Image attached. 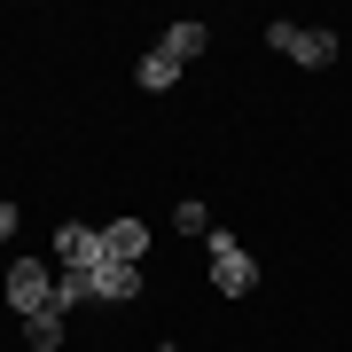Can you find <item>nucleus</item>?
I'll return each mask as SVG.
<instances>
[{
	"label": "nucleus",
	"mask_w": 352,
	"mask_h": 352,
	"mask_svg": "<svg viewBox=\"0 0 352 352\" xmlns=\"http://www.w3.org/2000/svg\"><path fill=\"white\" fill-rule=\"evenodd\" d=\"M133 87H149V94L180 87V63H173V55H164V47H149V55H141V71H133Z\"/></svg>",
	"instance_id": "9d476101"
},
{
	"label": "nucleus",
	"mask_w": 352,
	"mask_h": 352,
	"mask_svg": "<svg viewBox=\"0 0 352 352\" xmlns=\"http://www.w3.org/2000/svg\"><path fill=\"white\" fill-rule=\"evenodd\" d=\"M173 227H180V235H212V204H204V196L173 204Z\"/></svg>",
	"instance_id": "9b49d317"
},
{
	"label": "nucleus",
	"mask_w": 352,
	"mask_h": 352,
	"mask_svg": "<svg viewBox=\"0 0 352 352\" xmlns=\"http://www.w3.org/2000/svg\"><path fill=\"white\" fill-rule=\"evenodd\" d=\"M157 352H180V344H157Z\"/></svg>",
	"instance_id": "ddd939ff"
},
{
	"label": "nucleus",
	"mask_w": 352,
	"mask_h": 352,
	"mask_svg": "<svg viewBox=\"0 0 352 352\" xmlns=\"http://www.w3.org/2000/svg\"><path fill=\"white\" fill-rule=\"evenodd\" d=\"M212 282L227 289V298H251V289H258V258L243 251L235 235H212Z\"/></svg>",
	"instance_id": "7ed1b4c3"
},
{
	"label": "nucleus",
	"mask_w": 352,
	"mask_h": 352,
	"mask_svg": "<svg viewBox=\"0 0 352 352\" xmlns=\"http://www.w3.org/2000/svg\"><path fill=\"white\" fill-rule=\"evenodd\" d=\"M204 47H212V24H196V16H180V24H164V55H173L180 71H188V63H196Z\"/></svg>",
	"instance_id": "39448f33"
},
{
	"label": "nucleus",
	"mask_w": 352,
	"mask_h": 352,
	"mask_svg": "<svg viewBox=\"0 0 352 352\" xmlns=\"http://www.w3.org/2000/svg\"><path fill=\"white\" fill-rule=\"evenodd\" d=\"M94 298H102V305H126V298H141V266L102 258V266H94Z\"/></svg>",
	"instance_id": "0eeeda50"
},
{
	"label": "nucleus",
	"mask_w": 352,
	"mask_h": 352,
	"mask_svg": "<svg viewBox=\"0 0 352 352\" xmlns=\"http://www.w3.org/2000/svg\"><path fill=\"white\" fill-rule=\"evenodd\" d=\"M8 305H16V314H47V305H55V266H39V258H16L8 266Z\"/></svg>",
	"instance_id": "f03ea898"
},
{
	"label": "nucleus",
	"mask_w": 352,
	"mask_h": 352,
	"mask_svg": "<svg viewBox=\"0 0 352 352\" xmlns=\"http://www.w3.org/2000/svg\"><path fill=\"white\" fill-rule=\"evenodd\" d=\"M24 344H32V352L71 344V314H55V305H47V314H32V321H24Z\"/></svg>",
	"instance_id": "6e6552de"
},
{
	"label": "nucleus",
	"mask_w": 352,
	"mask_h": 352,
	"mask_svg": "<svg viewBox=\"0 0 352 352\" xmlns=\"http://www.w3.org/2000/svg\"><path fill=\"white\" fill-rule=\"evenodd\" d=\"M102 258H110V251H102V227H87V219H63V227H55V266L94 274Z\"/></svg>",
	"instance_id": "20e7f679"
},
{
	"label": "nucleus",
	"mask_w": 352,
	"mask_h": 352,
	"mask_svg": "<svg viewBox=\"0 0 352 352\" xmlns=\"http://www.w3.org/2000/svg\"><path fill=\"white\" fill-rule=\"evenodd\" d=\"M266 47L289 55V63H305V71L337 63V32H321V24H266Z\"/></svg>",
	"instance_id": "f257e3e1"
},
{
	"label": "nucleus",
	"mask_w": 352,
	"mask_h": 352,
	"mask_svg": "<svg viewBox=\"0 0 352 352\" xmlns=\"http://www.w3.org/2000/svg\"><path fill=\"white\" fill-rule=\"evenodd\" d=\"M102 251H110L118 266H141V251H149V227H141V219H110V227H102Z\"/></svg>",
	"instance_id": "423d86ee"
},
{
	"label": "nucleus",
	"mask_w": 352,
	"mask_h": 352,
	"mask_svg": "<svg viewBox=\"0 0 352 352\" xmlns=\"http://www.w3.org/2000/svg\"><path fill=\"white\" fill-rule=\"evenodd\" d=\"M78 305H94V274H71V266H55V314H78Z\"/></svg>",
	"instance_id": "1a4fd4ad"
},
{
	"label": "nucleus",
	"mask_w": 352,
	"mask_h": 352,
	"mask_svg": "<svg viewBox=\"0 0 352 352\" xmlns=\"http://www.w3.org/2000/svg\"><path fill=\"white\" fill-rule=\"evenodd\" d=\"M16 219H24V212H16V204H0V243L16 235Z\"/></svg>",
	"instance_id": "f8f14e48"
}]
</instances>
